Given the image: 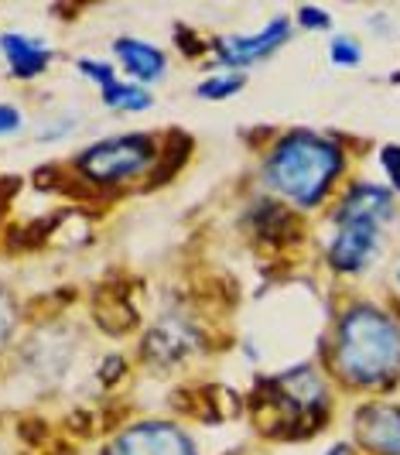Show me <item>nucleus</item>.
I'll use <instances>...</instances> for the list:
<instances>
[{
    "instance_id": "nucleus-11",
    "label": "nucleus",
    "mask_w": 400,
    "mask_h": 455,
    "mask_svg": "<svg viewBox=\"0 0 400 455\" xmlns=\"http://www.w3.org/2000/svg\"><path fill=\"white\" fill-rule=\"evenodd\" d=\"M113 55L120 59L127 79L137 83V86L157 83L168 72V55L157 45H151V42H144V38H116L113 42Z\"/></svg>"
},
{
    "instance_id": "nucleus-5",
    "label": "nucleus",
    "mask_w": 400,
    "mask_h": 455,
    "mask_svg": "<svg viewBox=\"0 0 400 455\" xmlns=\"http://www.w3.org/2000/svg\"><path fill=\"white\" fill-rule=\"evenodd\" d=\"M157 158H161V151H157L155 137L120 134L103 137V140L89 144L86 151H79L76 168L92 185H124L148 175L157 164Z\"/></svg>"
},
{
    "instance_id": "nucleus-17",
    "label": "nucleus",
    "mask_w": 400,
    "mask_h": 455,
    "mask_svg": "<svg viewBox=\"0 0 400 455\" xmlns=\"http://www.w3.org/2000/svg\"><path fill=\"white\" fill-rule=\"evenodd\" d=\"M24 127V116L18 107H11V103H0V137H11L18 134Z\"/></svg>"
},
{
    "instance_id": "nucleus-15",
    "label": "nucleus",
    "mask_w": 400,
    "mask_h": 455,
    "mask_svg": "<svg viewBox=\"0 0 400 455\" xmlns=\"http://www.w3.org/2000/svg\"><path fill=\"white\" fill-rule=\"evenodd\" d=\"M380 168L390 182V192H400V144H383L380 148Z\"/></svg>"
},
{
    "instance_id": "nucleus-7",
    "label": "nucleus",
    "mask_w": 400,
    "mask_h": 455,
    "mask_svg": "<svg viewBox=\"0 0 400 455\" xmlns=\"http://www.w3.org/2000/svg\"><path fill=\"white\" fill-rule=\"evenodd\" d=\"M110 455H199L192 438L168 421H140L113 438Z\"/></svg>"
},
{
    "instance_id": "nucleus-18",
    "label": "nucleus",
    "mask_w": 400,
    "mask_h": 455,
    "mask_svg": "<svg viewBox=\"0 0 400 455\" xmlns=\"http://www.w3.org/2000/svg\"><path fill=\"white\" fill-rule=\"evenodd\" d=\"M11 332H14V305H11V298L0 291V349L7 346Z\"/></svg>"
},
{
    "instance_id": "nucleus-16",
    "label": "nucleus",
    "mask_w": 400,
    "mask_h": 455,
    "mask_svg": "<svg viewBox=\"0 0 400 455\" xmlns=\"http://www.w3.org/2000/svg\"><path fill=\"white\" fill-rule=\"evenodd\" d=\"M298 21H301V28H311V31H329V28H332V18H329V11H322V7H311V4L298 7Z\"/></svg>"
},
{
    "instance_id": "nucleus-3",
    "label": "nucleus",
    "mask_w": 400,
    "mask_h": 455,
    "mask_svg": "<svg viewBox=\"0 0 400 455\" xmlns=\"http://www.w3.org/2000/svg\"><path fill=\"white\" fill-rule=\"evenodd\" d=\"M394 220V192L377 182H356L342 192L332 216L329 264L339 274H363L383 251V229Z\"/></svg>"
},
{
    "instance_id": "nucleus-20",
    "label": "nucleus",
    "mask_w": 400,
    "mask_h": 455,
    "mask_svg": "<svg viewBox=\"0 0 400 455\" xmlns=\"http://www.w3.org/2000/svg\"><path fill=\"white\" fill-rule=\"evenodd\" d=\"M397 284H400V271H397Z\"/></svg>"
},
{
    "instance_id": "nucleus-14",
    "label": "nucleus",
    "mask_w": 400,
    "mask_h": 455,
    "mask_svg": "<svg viewBox=\"0 0 400 455\" xmlns=\"http://www.w3.org/2000/svg\"><path fill=\"white\" fill-rule=\"evenodd\" d=\"M329 62L339 68H356L363 62V45L356 42L353 35H335L329 42Z\"/></svg>"
},
{
    "instance_id": "nucleus-13",
    "label": "nucleus",
    "mask_w": 400,
    "mask_h": 455,
    "mask_svg": "<svg viewBox=\"0 0 400 455\" xmlns=\"http://www.w3.org/2000/svg\"><path fill=\"white\" fill-rule=\"evenodd\" d=\"M246 86V76L244 72H229V68H222V72H212V76H205L199 86H196V96L199 100H229V96H236V92Z\"/></svg>"
},
{
    "instance_id": "nucleus-6",
    "label": "nucleus",
    "mask_w": 400,
    "mask_h": 455,
    "mask_svg": "<svg viewBox=\"0 0 400 455\" xmlns=\"http://www.w3.org/2000/svg\"><path fill=\"white\" fill-rule=\"evenodd\" d=\"M288 38H291L288 18H270V21H267L260 31H253V35H229V38H220V42L212 45V55H216V62H220L222 68L236 72V68L270 59Z\"/></svg>"
},
{
    "instance_id": "nucleus-4",
    "label": "nucleus",
    "mask_w": 400,
    "mask_h": 455,
    "mask_svg": "<svg viewBox=\"0 0 400 455\" xmlns=\"http://www.w3.org/2000/svg\"><path fill=\"white\" fill-rule=\"evenodd\" d=\"M257 401L274 418V428H281V435L288 428L315 432V425L329 411V390H325V380L315 373V366H298L264 380Z\"/></svg>"
},
{
    "instance_id": "nucleus-2",
    "label": "nucleus",
    "mask_w": 400,
    "mask_h": 455,
    "mask_svg": "<svg viewBox=\"0 0 400 455\" xmlns=\"http://www.w3.org/2000/svg\"><path fill=\"white\" fill-rule=\"evenodd\" d=\"M346 155L332 137L291 131L264 161V185L294 209H318L342 175Z\"/></svg>"
},
{
    "instance_id": "nucleus-8",
    "label": "nucleus",
    "mask_w": 400,
    "mask_h": 455,
    "mask_svg": "<svg viewBox=\"0 0 400 455\" xmlns=\"http://www.w3.org/2000/svg\"><path fill=\"white\" fill-rule=\"evenodd\" d=\"M76 68L100 86L103 107H110L116 114H144V110L155 107V96H151L148 86H137L131 79H120V72L113 66H107V62H100V59H79Z\"/></svg>"
},
{
    "instance_id": "nucleus-19",
    "label": "nucleus",
    "mask_w": 400,
    "mask_h": 455,
    "mask_svg": "<svg viewBox=\"0 0 400 455\" xmlns=\"http://www.w3.org/2000/svg\"><path fill=\"white\" fill-rule=\"evenodd\" d=\"M325 455H353V445H349V442H339V445H332Z\"/></svg>"
},
{
    "instance_id": "nucleus-9",
    "label": "nucleus",
    "mask_w": 400,
    "mask_h": 455,
    "mask_svg": "<svg viewBox=\"0 0 400 455\" xmlns=\"http://www.w3.org/2000/svg\"><path fill=\"white\" fill-rule=\"evenodd\" d=\"M356 442L370 455H400V404L373 401L356 411Z\"/></svg>"
},
{
    "instance_id": "nucleus-12",
    "label": "nucleus",
    "mask_w": 400,
    "mask_h": 455,
    "mask_svg": "<svg viewBox=\"0 0 400 455\" xmlns=\"http://www.w3.org/2000/svg\"><path fill=\"white\" fill-rule=\"evenodd\" d=\"M192 349H196V332L185 319H161L155 332L144 339V353H151L157 363H175Z\"/></svg>"
},
{
    "instance_id": "nucleus-10",
    "label": "nucleus",
    "mask_w": 400,
    "mask_h": 455,
    "mask_svg": "<svg viewBox=\"0 0 400 455\" xmlns=\"http://www.w3.org/2000/svg\"><path fill=\"white\" fill-rule=\"evenodd\" d=\"M0 55L14 79H38L52 66V48L44 38L24 35V31H4L0 35Z\"/></svg>"
},
{
    "instance_id": "nucleus-1",
    "label": "nucleus",
    "mask_w": 400,
    "mask_h": 455,
    "mask_svg": "<svg viewBox=\"0 0 400 455\" xmlns=\"http://www.w3.org/2000/svg\"><path fill=\"white\" fill-rule=\"evenodd\" d=\"M335 373L349 387H387L400 377V322L377 305H353L335 329Z\"/></svg>"
}]
</instances>
